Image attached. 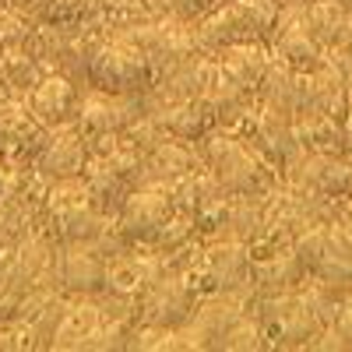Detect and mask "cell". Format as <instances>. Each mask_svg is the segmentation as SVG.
Masks as SVG:
<instances>
[{
  "mask_svg": "<svg viewBox=\"0 0 352 352\" xmlns=\"http://www.w3.org/2000/svg\"><path fill=\"white\" fill-rule=\"evenodd\" d=\"M14 96H11V88L4 85V78H0V106H4V102H11Z\"/></svg>",
  "mask_w": 352,
  "mask_h": 352,
  "instance_id": "obj_43",
  "label": "cell"
},
{
  "mask_svg": "<svg viewBox=\"0 0 352 352\" xmlns=\"http://www.w3.org/2000/svg\"><path fill=\"white\" fill-rule=\"evenodd\" d=\"M219 64L222 71L243 85L247 92L257 96V88L264 81V74H268V64H272V43H236V46H226L219 53Z\"/></svg>",
  "mask_w": 352,
  "mask_h": 352,
  "instance_id": "obj_25",
  "label": "cell"
},
{
  "mask_svg": "<svg viewBox=\"0 0 352 352\" xmlns=\"http://www.w3.org/2000/svg\"><path fill=\"white\" fill-rule=\"evenodd\" d=\"M303 11H307L310 32L317 36V43L324 50L338 46L352 28V14L342 8V0H303Z\"/></svg>",
  "mask_w": 352,
  "mask_h": 352,
  "instance_id": "obj_28",
  "label": "cell"
},
{
  "mask_svg": "<svg viewBox=\"0 0 352 352\" xmlns=\"http://www.w3.org/2000/svg\"><path fill=\"white\" fill-rule=\"evenodd\" d=\"M144 113H152L155 120H159V127H162L169 138L190 141V144H197L204 134L215 127L212 113H208V106H204L201 96L176 99V102H162V106H152V109H144Z\"/></svg>",
  "mask_w": 352,
  "mask_h": 352,
  "instance_id": "obj_22",
  "label": "cell"
},
{
  "mask_svg": "<svg viewBox=\"0 0 352 352\" xmlns=\"http://www.w3.org/2000/svg\"><path fill=\"white\" fill-rule=\"evenodd\" d=\"M67 300L64 292H53V296L32 314V317H25L21 324L28 328V342H32V352H43L53 345V335L56 328H60V320H64V310H67Z\"/></svg>",
  "mask_w": 352,
  "mask_h": 352,
  "instance_id": "obj_30",
  "label": "cell"
},
{
  "mask_svg": "<svg viewBox=\"0 0 352 352\" xmlns=\"http://www.w3.org/2000/svg\"><path fill=\"white\" fill-rule=\"evenodd\" d=\"M46 4H50V0H8V8H14V11H21L28 18H36Z\"/></svg>",
  "mask_w": 352,
  "mask_h": 352,
  "instance_id": "obj_41",
  "label": "cell"
},
{
  "mask_svg": "<svg viewBox=\"0 0 352 352\" xmlns=\"http://www.w3.org/2000/svg\"><path fill=\"white\" fill-rule=\"evenodd\" d=\"M43 74H46V67H43L39 56L28 50V43L25 46H11L4 56H0V78H4V85L11 88L14 99H25L28 88H32Z\"/></svg>",
  "mask_w": 352,
  "mask_h": 352,
  "instance_id": "obj_29",
  "label": "cell"
},
{
  "mask_svg": "<svg viewBox=\"0 0 352 352\" xmlns=\"http://www.w3.org/2000/svg\"><path fill=\"white\" fill-rule=\"evenodd\" d=\"M131 36L144 56L152 60V71H155V81L180 71L184 64H190L194 56L201 53L197 50V36H194V25L190 21H176V18H152V21H141L134 25Z\"/></svg>",
  "mask_w": 352,
  "mask_h": 352,
  "instance_id": "obj_6",
  "label": "cell"
},
{
  "mask_svg": "<svg viewBox=\"0 0 352 352\" xmlns=\"http://www.w3.org/2000/svg\"><path fill=\"white\" fill-rule=\"evenodd\" d=\"M215 349H222V352H261V349H268V338H264V328H261L257 314L254 310L243 314L236 324L219 338Z\"/></svg>",
  "mask_w": 352,
  "mask_h": 352,
  "instance_id": "obj_32",
  "label": "cell"
},
{
  "mask_svg": "<svg viewBox=\"0 0 352 352\" xmlns=\"http://www.w3.org/2000/svg\"><path fill=\"white\" fill-rule=\"evenodd\" d=\"M282 184L300 187L303 194L324 201V204H338L345 197H352V159L349 155H317V152H303L285 173Z\"/></svg>",
  "mask_w": 352,
  "mask_h": 352,
  "instance_id": "obj_11",
  "label": "cell"
},
{
  "mask_svg": "<svg viewBox=\"0 0 352 352\" xmlns=\"http://www.w3.org/2000/svg\"><path fill=\"white\" fill-rule=\"evenodd\" d=\"M219 0H152V11L159 18H176V21H197L201 14H208Z\"/></svg>",
  "mask_w": 352,
  "mask_h": 352,
  "instance_id": "obj_36",
  "label": "cell"
},
{
  "mask_svg": "<svg viewBox=\"0 0 352 352\" xmlns=\"http://www.w3.org/2000/svg\"><path fill=\"white\" fill-rule=\"evenodd\" d=\"M81 180H85L88 194H92V201L99 204V212L109 215V219H116L124 197L134 190V180H131V176L116 166L109 155H92V159H88Z\"/></svg>",
  "mask_w": 352,
  "mask_h": 352,
  "instance_id": "obj_21",
  "label": "cell"
},
{
  "mask_svg": "<svg viewBox=\"0 0 352 352\" xmlns=\"http://www.w3.org/2000/svg\"><path fill=\"white\" fill-rule=\"evenodd\" d=\"M18 173H21V169H11V166L0 162V201H4V197L14 190V184H18Z\"/></svg>",
  "mask_w": 352,
  "mask_h": 352,
  "instance_id": "obj_40",
  "label": "cell"
},
{
  "mask_svg": "<svg viewBox=\"0 0 352 352\" xmlns=\"http://www.w3.org/2000/svg\"><path fill=\"white\" fill-rule=\"evenodd\" d=\"M138 352H190L197 349L187 328H159V324H138L131 335V345Z\"/></svg>",
  "mask_w": 352,
  "mask_h": 352,
  "instance_id": "obj_31",
  "label": "cell"
},
{
  "mask_svg": "<svg viewBox=\"0 0 352 352\" xmlns=\"http://www.w3.org/2000/svg\"><path fill=\"white\" fill-rule=\"evenodd\" d=\"M201 166V155H197V144L190 141H176V138H166L159 148H152L141 162V180L138 187H148V184H173L180 180L184 173L197 169Z\"/></svg>",
  "mask_w": 352,
  "mask_h": 352,
  "instance_id": "obj_23",
  "label": "cell"
},
{
  "mask_svg": "<svg viewBox=\"0 0 352 352\" xmlns=\"http://www.w3.org/2000/svg\"><path fill=\"white\" fill-rule=\"evenodd\" d=\"M144 113V99L134 96H109L99 88H88L78 99V116L74 127L85 134V141H99V138H120L138 116Z\"/></svg>",
  "mask_w": 352,
  "mask_h": 352,
  "instance_id": "obj_10",
  "label": "cell"
},
{
  "mask_svg": "<svg viewBox=\"0 0 352 352\" xmlns=\"http://www.w3.org/2000/svg\"><path fill=\"white\" fill-rule=\"evenodd\" d=\"M197 303H201V292L187 272H162L138 300V324L187 328Z\"/></svg>",
  "mask_w": 352,
  "mask_h": 352,
  "instance_id": "obj_8",
  "label": "cell"
},
{
  "mask_svg": "<svg viewBox=\"0 0 352 352\" xmlns=\"http://www.w3.org/2000/svg\"><path fill=\"white\" fill-rule=\"evenodd\" d=\"M88 159H92V152H88L85 134H81L74 124H67V127L50 131V141L43 144V152L36 155V169L46 176L50 184H56V180H74V176L85 173Z\"/></svg>",
  "mask_w": 352,
  "mask_h": 352,
  "instance_id": "obj_19",
  "label": "cell"
},
{
  "mask_svg": "<svg viewBox=\"0 0 352 352\" xmlns=\"http://www.w3.org/2000/svg\"><path fill=\"white\" fill-rule=\"evenodd\" d=\"M4 8H8V0H0V11H4Z\"/></svg>",
  "mask_w": 352,
  "mask_h": 352,
  "instance_id": "obj_46",
  "label": "cell"
},
{
  "mask_svg": "<svg viewBox=\"0 0 352 352\" xmlns=\"http://www.w3.org/2000/svg\"><path fill=\"white\" fill-rule=\"evenodd\" d=\"M342 8H345V11L352 14V0H342Z\"/></svg>",
  "mask_w": 352,
  "mask_h": 352,
  "instance_id": "obj_45",
  "label": "cell"
},
{
  "mask_svg": "<svg viewBox=\"0 0 352 352\" xmlns=\"http://www.w3.org/2000/svg\"><path fill=\"white\" fill-rule=\"evenodd\" d=\"M278 4H282V0H278Z\"/></svg>",
  "mask_w": 352,
  "mask_h": 352,
  "instance_id": "obj_48",
  "label": "cell"
},
{
  "mask_svg": "<svg viewBox=\"0 0 352 352\" xmlns=\"http://www.w3.org/2000/svg\"><path fill=\"white\" fill-rule=\"evenodd\" d=\"M254 300L257 292L247 285V289H219V292H208V296H201L194 317H190V338L197 349H215L219 338L236 324L243 314L254 310Z\"/></svg>",
  "mask_w": 352,
  "mask_h": 352,
  "instance_id": "obj_14",
  "label": "cell"
},
{
  "mask_svg": "<svg viewBox=\"0 0 352 352\" xmlns=\"http://www.w3.org/2000/svg\"><path fill=\"white\" fill-rule=\"evenodd\" d=\"M96 0H50V4L36 14L39 25H81L92 14Z\"/></svg>",
  "mask_w": 352,
  "mask_h": 352,
  "instance_id": "obj_34",
  "label": "cell"
},
{
  "mask_svg": "<svg viewBox=\"0 0 352 352\" xmlns=\"http://www.w3.org/2000/svg\"><path fill=\"white\" fill-rule=\"evenodd\" d=\"M349 99H352V85H349Z\"/></svg>",
  "mask_w": 352,
  "mask_h": 352,
  "instance_id": "obj_47",
  "label": "cell"
},
{
  "mask_svg": "<svg viewBox=\"0 0 352 352\" xmlns=\"http://www.w3.org/2000/svg\"><path fill=\"white\" fill-rule=\"evenodd\" d=\"M190 240H197V219L187 212H173L169 222L155 232V240L148 243V250L155 254H176L180 247H187Z\"/></svg>",
  "mask_w": 352,
  "mask_h": 352,
  "instance_id": "obj_33",
  "label": "cell"
},
{
  "mask_svg": "<svg viewBox=\"0 0 352 352\" xmlns=\"http://www.w3.org/2000/svg\"><path fill=\"white\" fill-rule=\"evenodd\" d=\"M81 92H85V85H78L74 78L56 74V71H46L32 88H28L25 106H28V113H32L46 131H56V127L74 124Z\"/></svg>",
  "mask_w": 352,
  "mask_h": 352,
  "instance_id": "obj_17",
  "label": "cell"
},
{
  "mask_svg": "<svg viewBox=\"0 0 352 352\" xmlns=\"http://www.w3.org/2000/svg\"><path fill=\"white\" fill-rule=\"evenodd\" d=\"M310 275L303 272L300 257L292 254V247H278L268 254H250V282L257 296H275V292L300 289Z\"/></svg>",
  "mask_w": 352,
  "mask_h": 352,
  "instance_id": "obj_20",
  "label": "cell"
},
{
  "mask_svg": "<svg viewBox=\"0 0 352 352\" xmlns=\"http://www.w3.org/2000/svg\"><path fill=\"white\" fill-rule=\"evenodd\" d=\"M310 278L320 282L324 289H331V292H338V296H349V292H352V247L345 243V236L335 229V222H331L328 250H324V257H320V264L314 268Z\"/></svg>",
  "mask_w": 352,
  "mask_h": 352,
  "instance_id": "obj_27",
  "label": "cell"
},
{
  "mask_svg": "<svg viewBox=\"0 0 352 352\" xmlns=\"http://www.w3.org/2000/svg\"><path fill=\"white\" fill-rule=\"evenodd\" d=\"M173 212H176V204H173V190L166 184L134 187L124 197L120 212H116V229H120V236L131 247H148Z\"/></svg>",
  "mask_w": 352,
  "mask_h": 352,
  "instance_id": "obj_9",
  "label": "cell"
},
{
  "mask_svg": "<svg viewBox=\"0 0 352 352\" xmlns=\"http://www.w3.org/2000/svg\"><path fill=\"white\" fill-rule=\"evenodd\" d=\"M50 141V131L28 113L25 99H11L0 106V162L11 169L36 166V155Z\"/></svg>",
  "mask_w": 352,
  "mask_h": 352,
  "instance_id": "obj_15",
  "label": "cell"
},
{
  "mask_svg": "<svg viewBox=\"0 0 352 352\" xmlns=\"http://www.w3.org/2000/svg\"><path fill=\"white\" fill-rule=\"evenodd\" d=\"M32 28H36V18H28L14 8L0 11V56H4L11 46H25L28 36H32Z\"/></svg>",
  "mask_w": 352,
  "mask_h": 352,
  "instance_id": "obj_35",
  "label": "cell"
},
{
  "mask_svg": "<svg viewBox=\"0 0 352 352\" xmlns=\"http://www.w3.org/2000/svg\"><path fill=\"white\" fill-rule=\"evenodd\" d=\"M197 74H201V99L204 106H208L212 113V120L215 127L222 131H232L243 116L257 106V96L247 92L243 85H236L219 64V56H208V53H201V64H197Z\"/></svg>",
  "mask_w": 352,
  "mask_h": 352,
  "instance_id": "obj_12",
  "label": "cell"
},
{
  "mask_svg": "<svg viewBox=\"0 0 352 352\" xmlns=\"http://www.w3.org/2000/svg\"><path fill=\"white\" fill-rule=\"evenodd\" d=\"M106 222H109V215L99 212V204L92 201L81 176L50 184L39 226L56 243H96Z\"/></svg>",
  "mask_w": 352,
  "mask_h": 352,
  "instance_id": "obj_4",
  "label": "cell"
},
{
  "mask_svg": "<svg viewBox=\"0 0 352 352\" xmlns=\"http://www.w3.org/2000/svg\"><path fill=\"white\" fill-rule=\"evenodd\" d=\"M335 50H338V53L345 56V60H349V67H352V28H349V32H345V39H342V43H338Z\"/></svg>",
  "mask_w": 352,
  "mask_h": 352,
  "instance_id": "obj_42",
  "label": "cell"
},
{
  "mask_svg": "<svg viewBox=\"0 0 352 352\" xmlns=\"http://www.w3.org/2000/svg\"><path fill=\"white\" fill-rule=\"evenodd\" d=\"M345 127H349V138H352V109H349V116H345Z\"/></svg>",
  "mask_w": 352,
  "mask_h": 352,
  "instance_id": "obj_44",
  "label": "cell"
},
{
  "mask_svg": "<svg viewBox=\"0 0 352 352\" xmlns=\"http://www.w3.org/2000/svg\"><path fill=\"white\" fill-rule=\"evenodd\" d=\"M331 328H335L342 349L352 352V292H349V296H342V307H338V317H335Z\"/></svg>",
  "mask_w": 352,
  "mask_h": 352,
  "instance_id": "obj_38",
  "label": "cell"
},
{
  "mask_svg": "<svg viewBox=\"0 0 352 352\" xmlns=\"http://www.w3.org/2000/svg\"><path fill=\"white\" fill-rule=\"evenodd\" d=\"M272 53L300 74H310L320 60H324V46L317 43V36L307 25L303 0H282L278 4V25H275V36H272Z\"/></svg>",
  "mask_w": 352,
  "mask_h": 352,
  "instance_id": "obj_13",
  "label": "cell"
},
{
  "mask_svg": "<svg viewBox=\"0 0 352 352\" xmlns=\"http://www.w3.org/2000/svg\"><path fill=\"white\" fill-rule=\"evenodd\" d=\"M85 85L109 92V96L144 99L155 85V71H152V60L144 56V50L131 36L116 32L96 43L92 56H88V67H85Z\"/></svg>",
  "mask_w": 352,
  "mask_h": 352,
  "instance_id": "obj_3",
  "label": "cell"
},
{
  "mask_svg": "<svg viewBox=\"0 0 352 352\" xmlns=\"http://www.w3.org/2000/svg\"><path fill=\"white\" fill-rule=\"evenodd\" d=\"M296 138L303 144V152L349 155L352 159V138H349L345 120H338V116H328V113H303V116H296Z\"/></svg>",
  "mask_w": 352,
  "mask_h": 352,
  "instance_id": "obj_24",
  "label": "cell"
},
{
  "mask_svg": "<svg viewBox=\"0 0 352 352\" xmlns=\"http://www.w3.org/2000/svg\"><path fill=\"white\" fill-rule=\"evenodd\" d=\"M169 190H173L176 212H187V215H194V219H197L204 208H212L215 201L226 197V187L219 184V176H215L208 166H204V162H201L197 169L184 173L180 180H173Z\"/></svg>",
  "mask_w": 352,
  "mask_h": 352,
  "instance_id": "obj_26",
  "label": "cell"
},
{
  "mask_svg": "<svg viewBox=\"0 0 352 352\" xmlns=\"http://www.w3.org/2000/svg\"><path fill=\"white\" fill-rule=\"evenodd\" d=\"M0 352H32L28 328L21 324V320H14V324H0Z\"/></svg>",
  "mask_w": 352,
  "mask_h": 352,
  "instance_id": "obj_37",
  "label": "cell"
},
{
  "mask_svg": "<svg viewBox=\"0 0 352 352\" xmlns=\"http://www.w3.org/2000/svg\"><path fill=\"white\" fill-rule=\"evenodd\" d=\"M331 222H335V229L345 236V243L352 247V197H345V201H338V204H335Z\"/></svg>",
  "mask_w": 352,
  "mask_h": 352,
  "instance_id": "obj_39",
  "label": "cell"
},
{
  "mask_svg": "<svg viewBox=\"0 0 352 352\" xmlns=\"http://www.w3.org/2000/svg\"><path fill=\"white\" fill-rule=\"evenodd\" d=\"M162 272H169V264H166L162 254H155L148 247H131L120 257L109 261V268H106V289L102 292L138 303L144 296V289H148Z\"/></svg>",
  "mask_w": 352,
  "mask_h": 352,
  "instance_id": "obj_18",
  "label": "cell"
},
{
  "mask_svg": "<svg viewBox=\"0 0 352 352\" xmlns=\"http://www.w3.org/2000/svg\"><path fill=\"white\" fill-rule=\"evenodd\" d=\"M254 314L264 328L268 349H310L320 338V331L328 328L310 307V300L303 296V285L275 292V296H257Z\"/></svg>",
  "mask_w": 352,
  "mask_h": 352,
  "instance_id": "obj_5",
  "label": "cell"
},
{
  "mask_svg": "<svg viewBox=\"0 0 352 352\" xmlns=\"http://www.w3.org/2000/svg\"><path fill=\"white\" fill-rule=\"evenodd\" d=\"M190 282L197 285L201 296L219 289H254L250 282V243L232 240V236H215L201 243V257L187 272Z\"/></svg>",
  "mask_w": 352,
  "mask_h": 352,
  "instance_id": "obj_7",
  "label": "cell"
},
{
  "mask_svg": "<svg viewBox=\"0 0 352 352\" xmlns=\"http://www.w3.org/2000/svg\"><path fill=\"white\" fill-rule=\"evenodd\" d=\"M278 25V0H222L194 21L197 50L219 56L236 43H272Z\"/></svg>",
  "mask_w": 352,
  "mask_h": 352,
  "instance_id": "obj_1",
  "label": "cell"
},
{
  "mask_svg": "<svg viewBox=\"0 0 352 352\" xmlns=\"http://www.w3.org/2000/svg\"><path fill=\"white\" fill-rule=\"evenodd\" d=\"M109 257L96 243H60L56 250V289L64 296H99L106 289Z\"/></svg>",
  "mask_w": 352,
  "mask_h": 352,
  "instance_id": "obj_16",
  "label": "cell"
},
{
  "mask_svg": "<svg viewBox=\"0 0 352 352\" xmlns=\"http://www.w3.org/2000/svg\"><path fill=\"white\" fill-rule=\"evenodd\" d=\"M197 155L219 176L226 194H268L282 184V176L254 152V144L232 131L212 127L197 141Z\"/></svg>",
  "mask_w": 352,
  "mask_h": 352,
  "instance_id": "obj_2",
  "label": "cell"
}]
</instances>
